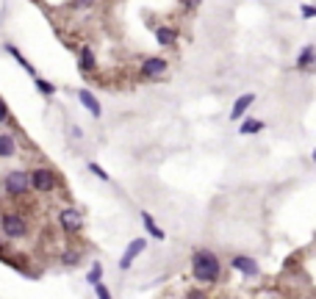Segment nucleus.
<instances>
[{
    "label": "nucleus",
    "instance_id": "0eeeda50",
    "mask_svg": "<svg viewBox=\"0 0 316 299\" xmlns=\"http://www.w3.org/2000/svg\"><path fill=\"white\" fill-rule=\"evenodd\" d=\"M144 250H147V238H133L131 244L125 246L122 258H120V269H122V272H128V269H131V264L136 260L139 255H142Z\"/></svg>",
    "mask_w": 316,
    "mask_h": 299
},
{
    "label": "nucleus",
    "instance_id": "a878e982",
    "mask_svg": "<svg viewBox=\"0 0 316 299\" xmlns=\"http://www.w3.org/2000/svg\"><path fill=\"white\" fill-rule=\"evenodd\" d=\"M180 3H183L186 12H194V8H200V3H203V0H180Z\"/></svg>",
    "mask_w": 316,
    "mask_h": 299
},
{
    "label": "nucleus",
    "instance_id": "39448f33",
    "mask_svg": "<svg viewBox=\"0 0 316 299\" xmlns=\"http://www.w3.org/2000/svg\"><path fill=\"white\" fill-rule=\"evenodd\" d=\"M167 70H169V61L164 58V56H150V58L142 61L139 75H142L144 80H155V78H161V75H167Z\"/></svg>",
    "mask_w": 316,
    "mask_h": 299
},
{
    "label": "nucleus",
    "instance_id": "423d86ee",
    "mask_svg": "<svg viewBox=\"0 0 316 299\" xmlns=\"http://www.w3.org/2000/svg\"><path fill=\"white\" fill-rule=\"evenodd\" d=\"M84 214L78 208H61L59 210V228L64 230V233H81L84 230Z\"/></svg>",
    "mask_w": 316,
    "mask_h": 299
},
{
    "label": "nucleus",
    "instance_id": "a211bd4d",
    "mask_svg": "<svg viewBox=\"0 0 316 299\" xmlns=\"http://www.w3.org/2000/svg\"><path fill=\"white\" fill-rule=\"evenodd\" d=\"M86 169H89V172L95 174L97 180H103V183H111V174H108V172H106V169H103L97 161H89V164H86Z\"/></svg>",
    "mask_w": 316,
    "mask_h": 299
},
{
    "label": "nucleus",
    "instance_id": "7ed1b4c3",
    "mask_svg": "<svg viewBox=\"0 0 316 299\" xmlns=\"http://www.w3.org/2000/svg\"><path fill=\"white\" fill-rule=\"evenodd\" d=\"M0 230L6 238H25L28 236V219L20 210H3L0 214Z\"/></svg>",
    "mask_w": 316,
    "mask_h": 299
},
{
    "label": "nucleus",
    "instance_id": "f257e3e1",
    "mask_svg": "<svg viewBox=\"0 0 316 299\" xmlns=\"http://www.w3.org/2000/svg\"><path fill=\"white\" fill-rule=\"evenodd\" d=\"M191 274L197 282H216L222 274V260L216 258V252L211 250H194L191 255Z\"/></svg>",
    "mask_w": 316,
    "mask_h": 299
},
{
    "label": "nucleus",
    "instance_id": "b1692460",
    "mask_svg": "<svg viewBox=\"0 0 316 299\" xmlns=\"http://www.w3.org/2000/svg\"><path fill=\"white\" fill-rule=\"evenodd\" d=\"M9 120H12V114H9V106L0 100V125H3V122H9Z\"/></svg>",
    "mask_w": 316,
    "mask_h": 299
},
{
    "label": "nucleus",
    "instance_id": "5701e85b",
    "mask_svg": "<svg viewBox=\"0 0 316 299\" xmlns=\"http://www.w3.org/2000/svg\"><path fill=\"white\" fill-rule=\"evenodd\" d=\"M299 14H302L305 20H313V17H316V6H308V3H302V6H299Z\"/></svg>",
    "mask_w": 316,
    "mask_h": 299
},
{
    "label": "nucleus",
    "instance_id": "f8f14e48",
    "mask_svg": "<svg viewBox=\"0 0 316 299\" xmlns=\"http://www.w3.org/2000/svg\"><path fill=\"white\" fill-rule=\"evenodd\" d=\"M313 64H316V48L313 44H305V48L297 53L294 66H297V70H308V66H313Z\"/></svg>",
    "mask_w": 316,
    "mask_h": 299
},
{
    "label": "nucleus",
    "instance_id": "ddd939ff",
    "mask_svg": "<svg viewBox=\"0 0 316 299\" xmlns=\"http://www.w3.org/2000/svg\"><path fill=\"white\" fill-rule=\"evenodd\" d=\"M142 224H144V230H147V236H153L155 241H164L167 238V233H164L161 228H158V224H155V219H153V214H147V210H142Z\"/></svg>",
    "mask_w": 316,
    "mask_h": 299
},
{
    "label": "nucleus",
    "instance_id": "4be33fe9",
    "mask_svg": "<svg viewBox=\"0 0 316 299\" xmlns=\"http://www.w3.org/2000/svg\"><path fill=\"white\" fill-rule=\"evenodd\" d=\"M95 294H97V299H114V294L108 291L106 282H97V286H95Z\"/></svg>",
    "mask_w": 316,
    "mask_h": 299
},
{
    "label": "nucleus",
    "instance_id": "9b49d317",
    "mask_svg": "<svg viewBox=\"0 0 316 299\" xmlns=\"http://www.w3.org/2000/svg\"><path fill=\"white\" fill-rule=\"evenodd\" d=\"M78 70L84 72V75H95L97 72V58L92 53V48H81V53H78Z\"/></svg>",
    "mask_w": 316,
    "mask_h": 299
},
{
    "label": "nucleus",
    "instance_id": "412c9836",
    "mask_svg": "<svg viewBox=\"0 0 316 299\" xmlns=\"http://www.w3.org/2000/svg\"><path fill=\"white\" fill-rule=\"evenodd\" d=\"M61 264H64V266H78V264H81V252H64V255H61Z\"/></svg>",
    "mask_w": 316,
    "mask_h": 299
},
{
    "label": "nucleus",
    "instance_id": "4468645a",
    "mask_svg": "<svg viewBox=\"0 0 316 299\" xmlns=\"http://www.w3.org/2000/svg\"><path fill=\"white\" fill-rule=\"evenodd\" d=\"M155 39H158L161 48H172L175 39H178V30L169 28V25H158V28H155Z\"/></svg>",
    "mask_w": 316,
    "mask_h": 299
},
{
    "label": "nucleus",
    "instance_id": "9d476101",
    "mask_svg": "<svg viewBox=\"0 0 316 299\" xmlns=\"http://www.w3.org/2000/svg\"><path fill=\"white\" fill-rule=\"evenodd\" d=\"M252 102H255V94H252V92H244L241 97H236V102H233V108H230V120H233V122L241 120V116L250 111Z\"/></svg>",
    "mask_w": 316,
    "mask_h": 299
},
{
    "label": "nucleus",
    "instance_id": "bb28decb",
    "mask_svg": "<svg viewBox=\"0 0 316 299\" xmlns=\"http://www.w3.org/2000/svg\"><path fill=\"white\" fill-rule=\"evenodd\" d=\"M92 3H95V0H72L70 6H72V8H89Z\"/></svg>",
    "mask_w": 316,
    "mask_h": 299
},
{
    "label": "nucleus",
    "instance_id": "393cba45",
    "mask_svg": "<svg viewBox=\"0 0 316 299\" xmlns=\"http://www.w3.org/2000/svg\"><path fill=\"white\" fill-rule=\"evenodd\" d=\"M186 299H208V294L200 291V288H191V291L186 294Z\"/></svg>",
    "mask_w": 316,
    "mask_h": 299
},
{
    "label": "nucleus",
    "instance_id": "cd10ccee",
    "mask_svg": "<svg viewBox=\"0 0 316 299\" xmlns=\"http://www.w3.org/2000/svg\"><path fill=\"white\" fill-rule=\"evenodd\" d=\"M0 258H6V241L0 238Z\"/></svg>",
    "mask_w": 316,
    "mask_h": 299
},
{
    "label": "nucleus",
    "instance_id": "f3484780",
    "mask_svg": "<svg viewBox=\"0 0 316 299\" xmlns=\"http://www.w3.org/2000/svg\"><path fill=\"white\" fill-rule=\"evenodd\" d=\"M263 128H266V122L263 120H244L241 122V128H239V133L241 136H255V133H261Z\"/></svg>",
    "mask_w": 316,
    "mask_h": 299
},
{
    "label": "nucleus",
    "instance_id": "6ab92c4d",
    "mask_svg": "<svg viewBox=\"0 0 316 299\" xmlns=\"http://www.w3.org/2000/svg\"><path fill=\"white\" fill-rule=\"evenodd\" d=\"M36 92H42L45 97H53L56 92H59V86L50 84V80H45V78H36Z\"/></svg>",
    "mask_w": 316,
    "mask_h": 299
},
{
    "label": "nucleus",
    "instance_id": "2eb2a0df",
    "mask_svg": "<svg viewBox=\"0 0 316 299\" xmlns=\"http://www.w3.org/2000/svg\"><path fill=\"white\" fill-rule=\"evenodd\" d=\"M17 156V138L12 133H0V158H14Z\"/></svg>",
    "mask_w": 316,
    "mask_h": 299
},
{
    "label": "nucleus",
    "instance_id": "f03ea898",
    "mask_svg": "<svg viewBox=\"0 0 316 299\" xmlns=\"http://www.w3.org/2000/svg\"><path fill=\"white\" fill-rule=\"evenodd\" d=\"M3 192L9 194L12 200H20L31 192V174L28 169H9L3 174Z\"/></svg>",
    "mask_w": 316,
    "mask_h": 299
},
{
    "label": "nucleus",
    "instance_id": "1a4fd4ad",
    "mask_svg": "<svg viewBox=\"0 0 316 299\" xmlns=\"http://www.w3.org/2000/svg\"><path fill=\"white\" fill-rule=\"evenodd\" d=\"M230 266H233L236 272H241L244 277H255V274H258V264L252 260L250 255H233V258H230Z\"/></svg>",
    "mask_w": 316,
    "mask_h": 299
},
{
    "label": "nucleus",
    "instance_id": "20e7f679",
    "mask_svg": "<svg viewBox=\"0 0 316 299\" xmlns=\"http://www.w3.org/2000/svg\"><path fill=\"white\" fill-rule=\"evenodd\" d=\"M28 174H31V188L36 194H50L59 186L56 172L50 166H34V169H28Z\"/></svg>",
    "mask_w": 316,
    "mask_h": 299
},
{
    "label": "nucleus",
    "instance_id": "dca6fc26",
    "mask_svg": "<svg viewBox=\"0 0 316 299\" xmlns=\"http://www.w3.org/2000/svg\"><path fill=\"white\" fill-rule=\"evenodd\" d=\"M6 53H9V56H12V58H14V61H17V64H20V66H23V70H25V72H28V75H36V66H34V64H31V61H28V58H25V56H23V53H20V50H17V48H14V44H6Z\"/></svg>",
    "mask_w": 316,
    "mask_h": 299
},
{
    "label": "nucleus",
    "instance_id": "c85d7f7f",
    "mask_svg": "<svg viewBox=\"0 0 316 299\" xmlns=\"http://www.w3.org/2000/svg\"><path fill=\"white\" fill-rule=\"evenodd\" d=\"M310 158H313V161H316V150H313V156H310Z\"/></svg>",
    "mask_w": 316,
    "mask_h": 299
},
{
    "label": "nucleus",
    "instance_id": "aec40b11",
    "mask_svg": "<svg viewBox=\"0 0 316 299\" xmlns=\"http://www.w3.org/2000/svg\"><path fill=\"white\" fill-rule=\"evenodd\" d=\"M86 282H92V286H97V282H103V266L97 264H92V269H89V274H86Z\"/></svg>",
    "mask_w": 316,
    "mask_h": 299
},
{
    "label": "nucleus",
    "instance_id": "6e6552de",
    "mask_svg": "<svg viewBox=\"0 0 316 299\" xmlns=\"http://www.w3.org/2000/svg\"><path fill=\"white\" fill-rule=\"evenodd\" d=\"M78 100H81V106H84L86 111H89V114L95 116V120H100V116H103V106H100V100H97V97L92 94L89 89H78Z\"/></svg>",
    "mask_w": 316,
    "mask_h": 299
}]
</instances>
